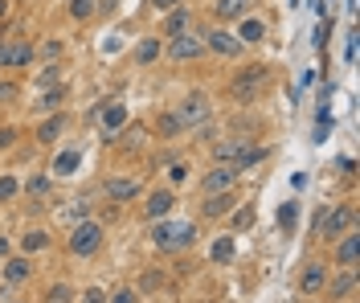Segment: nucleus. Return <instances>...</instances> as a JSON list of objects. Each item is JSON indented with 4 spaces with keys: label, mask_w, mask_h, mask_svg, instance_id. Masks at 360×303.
Returning <instances> with one entry per match:
<instances>
[{
    "label": "nucleus",
    "mask_w": 360,
    "mask_h": 303,
    "mask_svg": "<svg viewBox=\"0 0 360 303\" xmlns=\"http://www.w3.org/2000/svg\"><path fill=\"white\" fill-rule=\"evenodd\" d=\"M8 17H13V0H0V25H8Z\"/></svg>",
    "instance_id": "8fccbe9b"
},
{
    "label": "nucleus",
    "mask_w": 360,
    "mask_h": 303,
    "mask_svg": "<svg viewBox=\"0 0 360 303\" xmlns=\"http://www.w3.org/2000/svg\"><path fill=\"white\" fill-rule=\"evenodd\" d=\"M233 258H238V238H233V233H221V238L209 246V262H213V266H229Z\"/></svg>",
    "instance_id": "72a5a7b5"
},
{
    "label": "nucleus",
    "mask_w": 360,
    "mask_h": 303,
    "mask_svg": "<svg viewBox=\"0 0 360 303\" xmlns=\"http://www.w3.org/2000/svg\"><path fill=\"white\" fill-rule=\"evenodd\" d=\"M127 123H131V111H127L119 98H107L103 111H98V143H103V148H115L119 131H123Z\"/></svg>",
    "instance_id": "ddd939ff"
},
{
    "label": "nucleus",
    "mask_w": 360,
    "mask_h": 303,
    "mask_svg": "<svg viewBox=\"0 0 360 303\" xmlns=\"http://www.w3.org/2000/svg\"><path fill=\"white\" fill-rule=\"evenodd\" d=\"M188 29H197V13H193L188 4H176V8L160 13V25L152 33H156L160 41H168V37H180V33H188Z\"/></svg>",
    "instance_id": "a211bd4d"
},
{
    "label": "nucleus",
    "mask_w": 360,
    "mask_h": 303,
    "mask_svg": "<svg viewBox=\"0 0 360 303\" xmlns=\"http://www.w3.org/2000/svg\"><path fill=\"white\" fill-rule=\"evenodd\" d=\"M17 246H21V254L37 258V254H49V250L58 246V238H53V230H49V226H29V230H21Z\"/></svg>",
    "instance_id": "bb28decb"
},
{
    "label": "nucleus",
    "mask_w": 360,
    "mask_h": 303,
    "mask_svg": "<svg viewBox=\"0 0 360 303\" xmlns=\"http://www.w3.org/2000/svg\"><path fill=\"white\" fill-rule=\"evenodd\" d=\"M250 143H254V136H246V131H221L209 143V164H238Z\"/></svg>",
    "instance_id": "4468645a"
},
{
    "label": "nucleus",
    "mask_w": 360,
    "mask_h": 303,
    "mask_svg": "<svg viewBox=\"0 0 360 303\" xmlns=\"http://www.w3.org/2000/svg\"><path fill=\"white\" fill-rule=\"evenodd\" d=\"M66 131H74V111H53V115H41L33 119V127H29V140L37 143V148H58V143L66 140Z\"/></svg>",
    "instance_id": "0eeeda50"
},
{
    "label": "nucleus",
    "mask_w": 360,
    "mask_h": 303,
    "mask_svg": "<svg viewBox=\"0 0 360 303\" xmlns=\"http://www.w3.org/2000/svg\"><path fill=\"white\" fill-rule=\"evenodd\" d=\"M201 37H205L209 58H217V62H242V58L250 53V49L233 37L229 25H201Z\"/></svg>",
    "instance_id": "423d86ee"
},
{
    "label": "nucleus",
    "mask_w": 360,
    "mask_h": 303,
    "mask_svg": "<svg viewBox=\"0 0 360 303\" xmlns=\"http://www.w3.org/2000/svg\"><path fill=\"white\" fill-rule=\"evenodd\" d=\"M21 94H25V86L17 74H0V111L13 107V103H21Z\"/></svg>",
    "instance_id": "c9c22d12"
},
{
    "label": "nucleus",
    "mask_w": 360,
    "mask_h": 303,
    "mask_svg": "<svg viewBox=\"0 0 360 303\" xmlns=\"http://www.w3.org/2000/svg\"><path fill=\"white\" fill-rule=\"evenodd\" d=\"M229 29H233V37H238V41H242L246 49L266 46V37H270V21L262 17V13H258V8H254L250 17H242V21H233Z\"/></svg>",
    "instance_id": "6ab92c4d"
},
{
    "label": "nucleus",
    "mask_w": 360,
    "mask_h": 303,
    "mask_svg": "<svg viewBox=\"0 0 360 303\" xmlns=\"http://www.w3.org/2000/svg\"><path fill=\"white\" fill-rule=\"evenodd\" d=\"M148 136L156 143H168V148L184 140V123H180L176 107H160L156 115H152V123H148Z\"/></svg>",
    "instance_id": "dca6fc26"
},
{
    "label": "nucleus",
    "mask_w": 360,
    "mask_h": 303,
    "mask_svg": "<svg viewBox=\"0 0 360 303\" xmlns=\"http://www.w3.org/2000/svg\"><path fill=\"white\" fill-rule=\"evenodd\" d=\"M188 136H193V143H213L217 136H221V127H217V123L209 119V123H201V127H193Z\"/></svg>",
    "instance_id": "37998d69"
},
{
    "label": "nucleus",
    "mask_w": 360,
    "mask_h": 303,
    "mask_svg": "<svg viewBox=\"0 0 360 303\" xmlns=\"http://www.w3.org/2000/svg\"><path fill=\"white\" fill-rule=\"evenodd\" d=\"M53 176L49 172H33L29 181H21V197H29V209H45L53 201Z\"/></svg>",
    "instance_id": "393cba45"
},
{
    "label": "nucleus",
    "mask_w": 360,
    "mask_h": 303,
    "mask_svg": "<svg viewBox=\"0 0 360 303\" xmlns=\"http://www.w3.org/2000/svg\"><path fill=\"white\" fill-rule=\"evenodd\" d=\"M299 303H323V299H299Z\"/></svg>",
    "instance_id": "5fc2aeb1"
},
{
    "label": "nucleus",
    "mask_w": 360,
    "mask_h": 303,
    "mask_svg": "<svg viewBox=\"0 0 360 303\" xmlns=\"http://www.w3.org/2000/svg\"><path fill=\"white\" fill-rule=\"evenodd\" d=\"M13 250H17V242H13V233H4V230H0V262H4V258L13 254Z\"/></svg>",
    "instance_id": "49530a36"
},
{
    "label": "nucleus",
    "mask_w": 360,
    "mask_h": 303,
    "mask_svg": "<svg viewBox=\"0 0 360 303\" xmlns=\"http://www.w3.org/2000/svg\"><path fill=\"white\" fill-rule=\"evenodd\" d=\"M188 176V164H172V176H168V185H180Z\"/></svg>",
    "instance_id": "09e8293b"
},
{
    "label": "nucleus",
    "mask_w": 360,
    "mask_h": 303,
    "mask_svg": "<svg viewBox=\"0 0 360 303\" xmlns=\"http://www.w3.org/2000/svg\"><path fill=\"white\" fill-rule=\"evenodd\" d=\"M148 143H152V136H148V123L143 119H135V123H127L123 131H119V140H115V156L119 160H127V156H139V152H148Z\"/></svg>",
    "instance_id": "aec40b11"
},
{
    "label": "nucleus",
    "mask_w": 360,
    "mask_h": 303,
    "mask_svg": "<svg viewBox=\"0 0 360 303\" xmlns=\"http://www.w3.org/2000/svg\"><path fill=\"white\" fill-rule=\"evenodd\" d=\"M107 246V226L98 217H82L66 230V254L70 258H94Z\"/></svg>",
    "instance_id": "20e7f679"
},
{
    "label": "nucleus",
    "mask_w": 360,
    "mask_h": 303,
    "mask_svg": "<svg viewBox=\"0 0 360 303\" xmlns=\"http://www.w3.org/2000/svg\"><path fill=\"white\" fill-rule=\"evenodd\" d=\"M242 185V172L233 164H209L201 176H197V197H209V193H229V188Z\"/></svg>",
    "instance_id": "2eb2a0df"
},
{
    "label": "nucleus",
    "mask_w": 360,
    "mask_h": 303,
    "mask_svg": "<svg viewBox=\"0 0 360 303\" xmlns=\"http://www.w3.org/2000/svg\"><path fill=\"white\" fill-rule=\"evenodd\" d=\"M135 291H139V295H160V291L168 295V291H172V283H168V275H164V271L148 266V271H143V275L135 279Z\"/></svg>",
    "instance_id": "473e14b6"
},
{
    "label": "nucleus",
    "mask_w": 360,
    "mask_h": 303,
    "mask_svg": "<svg viewBox=\"0 0 360 303\" xmlns=\"http://www.w3.org/2000/svg\"><path fill=\"white\" fill-rule=\"evenodd\" d=\"M33 66H37V46L17 33V37L8 41V66H4V74H17V78H21V74H29Z\"/></svg>",
    "instance_id": "b1692460"
},
{
    "label": "nucleus",
    "mask_w": 360,
    "mask_h": 303,
    "mask_svg": "<svg viewBox=\"0 0 360 303\" xmlns=\"http://www.w3.org/2000/svg\"><path fill=\"white\" fill-rule=\"evenodd\" d=\"M143 188L148 181L143 176H135V172H107L103 181H98V193H103V201H111V205H135L139 197H143Z\"/></svg>",
    "instance_id": "39448f33"
},
{
    "label": "nucleus",
    "mask_w": 360,
    "mask_h": 303,
    "mask_svg": "<svg viewBox=\"0 0 360 303\" xmlns=\"http://www.w3.org/2000/svg\"><path fill=\"white\" fill-rule=\"evenodd\" d=\"M254 8H258V0H213L209 17H213V25H233V21H242V17H250Z\"/></svg>",
    "instance_id": "cd10ccee"
},
{
    "label": "nucleus",
    "mask_w": 360,
    "mask_h": 303,
    "mask_svg": "<svg viewBox=\"0 0 360 303\" xmlns=\"http://www.w3.org/2000/svg\"><path fill=\"white\" fill-rule=\"evenodd\" d=\"M37 46V62H66V53H70V46L62 41V37H45V41H33Z\"/></svg>",
    "instance_id": "f704fd0d"
},
{
    "label": "nucleus",
    "mask_w": 360,
    "mask_h": 303,
    "mask_svg": "<svg viewBox=\"0 0 360 303\" xmlns=\"http://www.w3.org/2000/svg\"><path fill=\"white\" fill-rule=\"evenodd\" d=\"M291 217H295V205H283V213H278V221H283V226H291Z\"/></svg>",
    "instance_id": "603ef678"
},
{
    "label": "nucleus",
    "mask_w": 360,
    "mask_h": 303,
    "mask_svg": "<svg viewBox=\"0 0 360 303\" xmlns=\"http://www.w3.org/2000/svg\"><path fill=\"white\" fill-rule=\"evenodd\" d=\"M33 275H37V258L21 254V250H13L0 262V283H8V287H25Z\"/></svg>",
    "instance_id": "412c9836"
},
{
    "label": "nucleus",
    "mask_w": 360,
    "mask_h": 303,
    "mask_svg": "<svg viewBox=\"0 0 360 303\" xmlns=\"http://www.w3.org/2000/svg\"><path fill=\"white\" fill-rule=\"evenodd\" d=\"M74 299H78V287L70 279H49L37 295V303H74Z\"/></svg>",
    "instance_id": "2f4dec72"
},
{
    "label": "nucleus",
    "mask_w": 360,
    "mask_h": 303,
    "mask_svg": "<svg viewBox=\"0 0 360 303\" xmlns=\"http://www.w3.org/2000/svg\"><path fill=\"white\" fill-rule=\"evenodd\" d=\"M176 4H184V0H148L152 13H168V8H176Z\"/></svg>",
    "instance_id": "de8ad7c7"
},
{
    "label": "nucleus",
    "mask_w": 360,
    "mask_h": 303,
    "mask_svg": "<svg viewBox=\"0 0 360 303\" xmlns=\"http://www.w3.org/2000/svg\"><path fill=\"white\" fill-rule=\"evenodd\" d=\"M160 53H164V41L156 33H143L131 46V66L135 70H148V66H160Z\"/></svg>",
    "instance_id": "c85d7f7f"
},
{
    "label": "nucleus",
    "mask_w": 360,
    "mask_h": 303,
    "mask_svg": "<svg viewBox=\"0 0 360 303\" xmlns=\"http://www.w3.org/2000/svg\"><path fill=\"white\" fill-rule=\"evenodd\" d=\"M328 275H332L328 254H311V258H307V262L299 266V275H295V291H299V299H319Z\"/></svg>",
    "instance_id": "1a4fd4ad"
},
{
    "label": "nucleus",
    "mask_w": 360,
    "mask_h": 303,
    "mask_svg": "<svg viewBox=\"0 0 360 303\" xmlns=\"http://www.w3.org/2000/svg\"><path fill=\"white\" fill-rule=\"evenodd\" d=\"M356 230V205L352 201H336V205H319L311 213V238L328 250L332 242H336L340 233Z\"/></svg>",
    "instance_id": "f03ea898"
},
{
    "label": "nucleus",
    "mask_w": 360,
    "mask_h": 303,
    "mask_svg": "<svg viewBox=\"0 0 360 303\" xmlns=\"http://www.w3.org/2000/svg\"><path fill=\"white\" fill-rule=\"evenodd\" d=\"M360 291V271L356 266H332V275L323 283V303H356Z\"/></svg>",
    "instance_id": "9b49d317"
},
{
    "label": "nucleus",
    "mask_w": 360,
    "mask_h": 303,
    "mask_svg": "<svg viewBox=\"0 0 360 303\" xmlns=\"http://www.w3.org/2000/svg\"><path fill=\"white\" fill-rule=\"evenodd\" d=\"M266 160H270V148H266V143H258V140H254V143L246 148V156H242V160L233 164V168H238V172H250V168H262Z\"/></svg>",
    "instance_id": "4c0bfd02"
},
{
    "label": "nucleus",
    "mask_w": 360,
    "mask_h": 303,
    "mask_svg": "<svg viewBox=\"0 0 360 303\" xmlns=\"http://www.w3.org/2000/svg\"><path fill=\"white\" fill-rule=\"evenodd\" d=\"M135 213H139V221H143V226H152V221H160V217L176 213V188H172V185L143 188V197L135 201Z\"/></svg>",
    "instance_id": "6e6552de"
},
{
    "label": "nucleus",
    "mask_w": 360,
    "mask_h": 303,
    "mask_svg": "<svg viewBox=\"0 0 360 303\" xmlns=\"http://www.w3.org/2000/svg\"><path fill=\"white\" fill-rule=\"evenodd\" d=\"M74 303H107V287H98V283H94V287H82Z\"/></svg>",
    "instance_id": "c03bdc74"
},
{
    "label": "nucleus",
    "mask_w": 360,
    "mask_h": 303,
    "mask_svg": "<svg viewBox=\"0 0 360 303\" xmlns=\"http://www.w3.org/2000/svg\"><path fill=\"white\" fill-rule=\"evenodd\" d=\"M340 172H344V176H352V172H356V160H352V156H344V160H340Z\"/></svg>",
    "instance_id": "3c124183"
},
{
    "label": "nucleus",
    "mask_w": 360,
    "mask_h": 303,
    "mask_svg": "<svg viewBox=\"0 0 360 303\" xmlns=\"http://www.w3.org/2000/svg\"><path fill=\"white\" fill-rule=\"evenodd\" d=\"M213 111H217V107H213V94L201 91V86H193V91L176 103V115H180V123H184V136H188L193 127L209 123V119H213Z\"/></svg>",
    "instance_id": "9d476101"
},
{
    "label": "nucleus",
    "mask_w": 360,
    "mask_h": 303,
    "mask_svg": "<svg viewBox=\"0 0 360 303\" xmlns=\"http://www.w3.org/2000/svg\"><path fill=\"white\" fill-rule=\"evenodd\" d=\"M328 266H360V230L340 233L328 246Z\"/></svg>",
    "instance_id": "4be33fe9"
},
{
    "label": "nucleus",
    "mask_w": 360,
    "mask_h": 303,
    "mask_svg": "<svg viewBox=\"0 0 360 303\" xmlns=\"http://www.w3.org/2000/svg\"><path fill=\"white\" fill-rule=\"evenodd\" d=\"M94 13H98V4H94V0H66V21L70 25L94 21Z\"/></svg>",
    "instance_id": "e433bc0d"
},
{
    "label": "nucleus",
    "mask_w": 360,
    "mask_h": 303,
    "mask_svg": "<svg viewBox=\"0 0 360 303\" xmlns=\"http://www.w3.org/2000/svg\"><path fill=\"white\" fill-rule=\"evenodd\" d=\"M4 303H29V299H21V295H13V299H4Z\"/></svg>",
    "instance_id": "864d4df0"
},
{
    "label": "nucleus",
    "mask_w": 360,
    "mask_h": 303,
    "mask_svg": "<svg viewBox=\"0 0 360 303\" xmlns=\"http://www.w3.org/2000/svg\"><path fill=\"white\" fill-rule=\"evenodd\" d=\"M229 78H238V82H254V86L270 91V86H274V78H278V70H274L270 62H262V58H250V62H242Z\"/></svg>",
    "instance_id": "a878e982"
},
{
    "label": "nucleus",
    "mask_w": 360,
    "mask_h": 303,
    "mask_svg": "<svg viewBox=\"0 0 360 303\" xmlns=\"http://www.w3.org/2000/svg\"><path fill=\"white\" fill-rule=\"evenodd\" d=\"M62 66H66V62H45V70L37 74V91H45V86H58V82H62Z\"/></svg>",
    "instance_id": "a19ab883"
},
{
    "label": "nucleus",
    "mask_w": 360,
    "mask_h": 303,
    "mask_svg": "<svg viewBox=\"0 0 360 303\" xmlns=\"http://www.w3.org/2000/svg\"><path fill=\"white\" fill-rule=\"evenodd\" d=\"M70 98H74V82H58V86H45L33 103H29V115L41 119V115H53V111H66Z\"/></svg>",
    "instance_id": "f3484780"
},
{
    "label": "nucleus",
    "mask_w": 360,
    "mask_h": 303,
    "mask_svg": "<svg viewBox=\"0 0 360 303\" xmlns=\"http://www.w3.org/2000/svg\"><path fill=\"white\" fill-rule=\"evenodd\" d=\"M78 164H82V148H78V143L58 148V156H53V164H49V176H53V181H66V176L78 172Z\"/></svg>",
    "instance_id": "c756f323"
},
{
    "label": "nucleus",
    "mask_w": 360,
    "mask_h": 303,
    "mask_svg": "<svg viewBox=\"0 0 360 303\" xmlns=\"http://www.w3.org/2000/svg\"><path fill=\"white\" fill-rule=\"evenodd\" d=\"M270 91H262V86H254V82H238V78H225V86H221V98L229 103V107H258L262 98H266Z\"/></svg>",
    "instance_id": "5701e85b"
},
{
    "label": "nucleus",
    "mask_w": 360,
    "mask_h": 303,
    "mask_svg": "<svg viewBox=\"0 0 360 303\" xmlns=\"http://www.w3.org/2000/svg\"><path fill=\"white\" fill-rule=\"evenodd\" d=\"M21 140H25V127H21V123H4V119H0V152H13Z\"/></svg>",
    "instance_id": "58836bf2"
},
{
    "label": "nucleus",
    "mask_w": 360,
    "mask_h": 303,
    "mask_svg": "<svg viewBox=\"0 0 360 303\" xmlns=\"http://www.w3.org/2000/svg\"><path fill=\"white\" fill-rule=\"evenodd\" d=\"M107 303H139V291H135V283H123V287L107 291Z\"/></svg>",
    "instance_id": "79ce46f5"
},
{
    "label": "nucleus",
    "mask_w": 360,
    "mask_h": 303,
    "mask_svg": "<svg viewBox=\"0 0 360 303\" xmlns=\"http://www.w3.org/2000/svg\"><path fill=\"white\" fill-rule=\"evenodd\" d=\"M238 201H242V193H238V188L197 197V209H193V217H197V221H205V226H217V221H225L229 213L238 209Z\"/></svg>",
    "instance_id": "f8f14e48"
},
{
    "label": "nucleus",
    "mask_w": 360,
    "mask_h": 303,
    "mask_svg": "<svg viewBox=\"0 0 360 303\" xmlns=\"http://www.w3.org/2000/svg\"><path fill=\"white\" fill-rule=\"evenodd\" d=\"M17 197H21V176L17 172H4L0 176V205H13Z\"/></svg>",
    "instance_id": "ea45409f"
},
{
    "label": "nucleus",
    "mask_w": 360,
    "mask_h": 303,
    "mask_svg": "<svg viewBox=\"0 0 360 303\" xmlns=\"http://www.w3.org/2000/svg\"><path fill=\"white\" fill-rule=\"evenodd\" d=\"M209 62V49H205V37H201V25L180 33V37H168L164 41V53H160V66H201Z\"/></svg>",
    "instance_id": "7ed1b4c3"
},
{
    "label": "nucleus",
    "mask_w": 360,
    "mask_h": 303,
    "mask_svg": "<svg viewBox=\"0 0 360 303\" xmlns=\"http://www.w3.org/2000/svg\"><path fill=\"white\" fill-rule=\"evenodd\" d=\"M148 238H152V250L164 258H176V254H188L201 238V221L197 217H160L148 226Z\"/></svg>",
    "instance_id": "f257e3e1"
},
{
    "label": "nucleus",
    "mask_w": 360,
    "mask_h": 303,
    "mask_svg": "<svg viewBox=\"0 0 360 303\" xmlns=\"http://www.w3.org/2000/svg\"><path fill=\"white\" fill-rule=\"evenodd\" d=\"M94 4H98V13H94V17H103V21H111L115 13L123 8V0H94Z\"/></svg>",
    "instance_id": "a18cd8bd"
},
{
    "label": "nucleus",
    "mask_w": 360,
    "mask_h": 303,
    "mask_svg": "<svg viewBox=\"0 0 360 303\" xmlns=\"http://www.w3.org/2000/svg\"><path fill=\"white\" fill-rule=\"evenodd\" d=\"M254 217H258V205L242 197V201H238V209H233L229 217H225V233H233V238H238V233L254 230Z\"/></svg>",
    "instance_id": "7c9ffc66"
}]
</instances>
